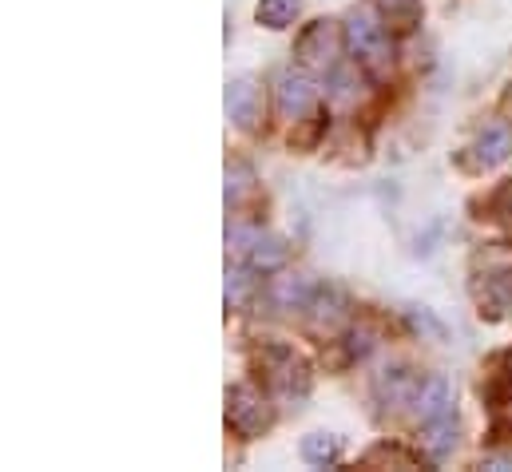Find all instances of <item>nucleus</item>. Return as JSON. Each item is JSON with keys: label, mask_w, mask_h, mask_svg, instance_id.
<instances>
[{"label": "nucleus", "mask_w": 512, "mask_h": 472, "mask_svg": "<svg viewBox=\"0 0 512 472\" xmlns=\"http://www.w3.org/2000/svg\"><path fill=\"white\" fill-rule=\"evenodd\" d=\"M346 48L354 52V60L370 72V76H385L393 64V48L385 28L370 16V12H350L346 16Z\"/></svg>", "instance_id": "obj_1"}, {"label": "nucleus", "mask_w": 512, "mask_h": 472, "mask_svg": "<svg viewBox=\"0 0 512 472\" xmlns=\"http://www.w3.org/2000/svg\"><path fill=\"white\" fill-rule=\"evenodd\" d=\"M227 425L239 437L255 441L274 425V409L255 385H235V389H227Z\"/></svg>", "instance_id": "obj_2"}, {"label": "nucleus", "mask_w": 512, "mask_h": 472, "mask_svg": "<svg viewBox=\"0 0 512 472\" xmlns=\"http://www.w3.org/2000/svg\"><path fill=\"white\" fill-rule=\"evenodd\" d=\"M342 36H346V32H342ZM342 36H338V28H334L330 20H314V24H306L302 36H298V44H294L298 64L310 68V72H326V68H334L338 48H342Z\"/></svg>", "instance_id": "obj_3"}, {"label": "nucleus", "mask_w": 512, "mask_h": 472, "mask_svg": "<svg viewBox=\"0 0 512 472\" xmlns=\"http://www.w3.org/2000/svg\"><path fill=\"white\" fill-rule=\"evenodd\" d=\"M262 369H266V381L282 393V397H302L310 389V373L302 365V357H294L286 346H266L262 350Z\"/></svg>", "instance_id": "obj_4"}, {"label": "nucleus", "mask_w": 512, "mask_h": 472, "mask_svg": "<svg viewBox=\"0 0 512 472\" xmlns=\"http://www.w3.org/2000/svg\"><path fill=\"white\" fill-rule=\"evenodd\" d=\"M314 104H318V88H314L310 76H302V72H282L278 76V112L282 116L298 123L306 112H314Z\"/></svg>", "instance_id": "obj_5"}, {"label": "nucleus", "mask_w": 512, "mask_h": 472, "mask_svg": "<svg viewBox=\"0 0 512 472\" xmlns=\"http://www.w3.org/2000/svg\"><path fill=\"white\" fill-rule=\"evenodd\" d=\"M413 409L417 417L429 425V421H441V417H453V385L445 377H429L417 385L413 393Z\"/></svg>", "instance_id": "obj_6"}, {"label": "nucleus", "mask_w": 512, "mask_h": 472, "mask_svg": "<svg viewBox=\"0 0 512 472\" xmlns=\"http://www.w3.org/2000/svg\"><path fill=\"white\" fill-rule=\"evenodd\" d=\"M235 242H247V258H251V270H278L286 262V242L278 235H258V231H235Z\"/></svg>", "instance_id": "obj_7"}, {"label": "nucleus", "mask_w": 512, "mask_h": 472, "mask_svg": "<svg viewBox=\"0 0 512 472\" xmlns=\"http://www.w3.org/2000/svg\"><path fill=\"white\" fill-rule=\"evenodd\" d=\"M227 116L235 119L239 127H255L262 119V88L255 80H235L227 88Z\"/></svg>", "instance_id": "obj_8"}, {"label": "nucleus", "mask_w": 512, "mask_h": 472, "mask_svg": "<svg viewBox=\"0 0 512 472\" xmlns=\"http://www.w3.org/2000/svg\"><path fill=\"white\" fill-rule=\"evenodd\" d=\"M473 155H477V167H497L512 155V127L509 123H489L481 127L477 143H473Z\"/></svg>", "instance_id": "obj_9"}, {"label": "nucleus", "mask_w": 512, "mask_h": 472, "mask_svg": "<svg viewBox=\"0 0 512 472\" xmlns=\"http://www.w3.org/2000/svg\"><path fill=\"white\" fill-rule=\"evenodd\" d=\"M477 298H481V306L493 314V318H501L505 310L512 306V262L509 266H501V270H485V286H477ZM481 310V314H485Z\"/></svg>", "instance_id": "obj_10"}, {"label": "nucleus", "mask_w": 512, "mask_h": 472, "mask_svg": "<svg viewBox=\"0 0 512 472\" xmlns=\"http://www.w3.org/2000/svg\"><path fill=\"white\" fill-rule=\"evenodd\" d=\"M314 294H318V286L306 274H286V278H274L270 282V298L282 310H302V306L314 302Z\"/></svg>", "instance_id": "obj_11"}, {"label": "nucleus", "mask_w": 512, "mask_h": 472, "mask_svg": "<svg viewBox=\"0 0 512 472\" xmlns=\"http://www.w3.org/2000/svg\"><path fill=\"white\" fill-rule=\"evenodd\" d=\"M374 8L393 32H413L421 24V0H374Z\"/></svg>", "instance_id": "obj_12"}, {"label": "nucleus", "mask_w": 512, "mask_h": 472, "mask_svg": "<svg viewBox=\"0 0 512 472\" xmlns=\"http://www.w3.org/2000/svg\"><path fill=\"white\" fill-rule=\"evenodd\" d=\"M314 326L318 330H326V334H338V326L346 322V302H342V294H334V290H318L314 294Z\"/></svg>", "instance_id": "obj_13"}, {"label": "nucleus", "mask_w": 512, "mask_h": 472, "mask_svg": "<svg viewBox=\"0 0 512 472\" xmlns=\"http://www.w3.org/2000/svg\"><path fill=\"white\" fill-rule=\"evenodd\" d=\"M374 389H378V397H382V401L401 405V401H409V397L417 393V377H413L409 369H401V365H397V369H385Z\"/></svg>", "instance_id": "obj_14"}, {"label": "nucleus", "mask_w": 512, "mask_h": 472, "mask_svg": "<svg viewBox=\"0 0 512 472\" xmlns=\"http://www.w3.org/2000/svg\"><path fill=\"white\" fill-rule=\"evenodd\" d=\"M302 12V0H258V24L262 28H290Z\"/></svg>", "instance_id": "obj_15"}, {"label": "nucleus", "mask_w": 512, "mask_h": 472, "mask_svg": "<svg viewBox=\"0 0 512 472\" xmlns=\"http://www.w3.org/2000/svg\"><path fill=\"white\" fill-rule=\"evenodd\" d=\"M302 457L310 461V465H334L338 457H342V441L338 437H330V433H314V437H306L302 441Z\"/></svg>", "instance_id": "obj_16"}, {"label": "nucleus", "mask_w": 512, "mask_h": 472, "mask_svg": "<svg viewBox=\"0 0 512 472\" xmlns=\"http://www.w3.org/2000/svg\"><path fill=\"white\" fill-rule=\"evenodd\" d=\"M429 429V437H425V445H429V453L433 457H445L453 445H457V421L453 417H441V421H429L425 425Z\"/></svg>", "instance_id": "obj_17"}, {"label": "nucleus", "mask_w": 512, "mask_h": 472, "mask_svg": "<svg viewBox=\"0 0 512 472\" xmlns=\"http://www.w3.org/2000/svg\"><path fill=\"white\" fill-rule=\"evenodd\" d=\"M247 191H251V171L243 163L239 167H227V203H239Z\"/></svg>", "instance_id": "obj_18"}, {"label": "nucleus", "mask_w": 512, "mask_h": 472, "mask_svg": "<svg viewBox=\"0 0 512 472\" xmlns=\"http://www.w3.org/2000/svg\"><path fill=\"white\" fill-rule=\"evenodd\" d=\"M247 294H251V278H247V270H231V274H227V306H243Z\"/></svg>", "instance_id": "obj_19"}, {"label": "nucleus", "mask_w": 512, "mask_h": 472, "mask_svg": "<svg viewBox=\"0 0 512 472\" xmlns=\"http://www.w3.org/2000/svg\"><path fill=\"white\" fill-rule=\"evenodd\" d=\"M370 350V330H354L350 334V357H366Z\"/></svg>", "instance_id": "obj_20"}, {"label": "nucleus", "mask_w": 512, "mask_h": 472, "mask_svg": "<svg viewBox=\"0 0 512 472\" xmlns=\"http://www.w3.org/2000/svg\"><path fill=\"white\" fill-rule=\"evenodd\" d=\"M509 377H512V354H509Z\"/></svg>", "instance_id": "obj_21"}, {"label": "nucleus", "mask_w": 512, "mask_h": 472, "mask_svg": "<svg viewBox=\"0 0 512 472\" xmlns=\"http://www.w3.org/2000/svg\"><path fill=\"white\" fill-rule=\"evenodd\" d=\"M509 108H512V96H509Z\"/></svg>", "instance_id": "obj_22"}]
</instances>
